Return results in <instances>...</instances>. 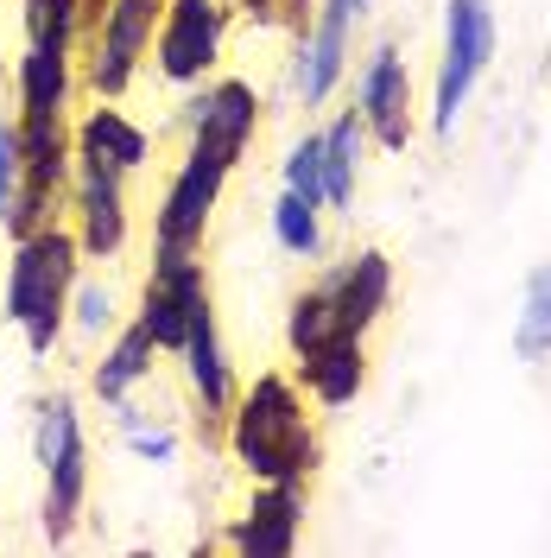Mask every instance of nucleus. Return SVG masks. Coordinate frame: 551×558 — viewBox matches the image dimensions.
Segmentation results:
<instances>
[{
  "label": "nucleus",
  "mask_w": 551,
  "mask_h": 558,
  "mask_svg": "<svg viewBox=\"0 0 551 558\" xmlns=\"http://www.w3.org/2000/svg\"><path fill=\"white\" fill-rule=\"evenodd\" d=\"M76 140H83V159H96V166H108V172H134V166H146V134H139L121 108H96Z\"/></svg>",
  "instance_id": "nucleus-17"
},
{
  "label": "nucleus",
  "mask_w": 551,
  "mask_h": 558,
  "mask_svg": "<svg viewBox=\"0 0 551 558\" xmlns=\"http://www.w3.org/2000/svg\"><path fill=\"white\" fill-rule=\"evenodd\" d=\"M323 286L336 292V312H343V324L362 337V330H375L380 317H387V305H393V260H387V254H375V247H362L343 274L323 279Z\"/></svg>",
  "instance_id": "nucleus-11"
},
{
  "label": "nucleus",
  "mask_w": 551,
  "mask_h": 558,
  "mask_svg": "<svg viewBox=\"0 0 551 558\" xmlns=\"http://www.w3.org/2000/svg\"><path fill=\"white\" fill-rule=\"evenodd\" d=\"M146 368H152V337L146 330H121V343L108 349V362L96 368V393L102 400H127V387L146 381Z\"/></svg>",
  "instance_id": "nucleus-20"
},
{
  "label": "nucleus",
  "mask_w": 551,
  "mask_h": 558,
  "mask_svg": "<svg viewBox=\"0 0 551 558\" xmlns=\"http://www.w3.org/2000/svg\"><path fill=\"white\" fill-rule=\"evenodd\" d=\"M222 51V0H172L159 38H152V58L172 83H197Z\"/></svg>",
  "instance_id": "nucleus-7"
},
{
  "label": "nucleus",
  "mask_w": 551,
  "mask_h": 558,
  "mask_svg": "<svg viewBox=\"0 0 551 558\" xmlns=\"http://www.w3.org/2000/svg\"><path fill=\"white\" fill-rule=\"evenodd\" d=\"M83 26V0H26V33L38 45H70Z\"/></svg>",
  "instance_id": "nucleus-23"
},
{
  "label": "nucleus",
  "mask_w": 551,
  "mask_h": 558,
  "mask_svg": "<svg viewBox=\"0 0 551 558\" xmlns=\"http://www.w3.org/2000/svg\"><path fill=\"white\" fill-rule=\"evenodd\" d=\"M254 121H260V102H254V83H242V76L216 83V89H204V96L191 102L197 140L216 146V153H229V159H242V146L254 140Z\"/></svg>",
  "instance_id": "nucleus-10"
},
{
  "label": "nucleus",
  "mask_w": 551,
  "mask_h": 558,
  "mask_svg": "<svg viewBox=\"0 0 551 558\" xmlns=\"http://www.w3.org/2000/svg\"><path fill=\"white\" fill-rule=\"evenodd\" d=\"M348 324L343 312H336V292L330 286H317V292H305L298 305H292V317H285V337H292V349L305 355V349H323L330 337H343Z\"/></svg>",
  "instance_id": "nucleus-21"
},
{
  "label": "nucleus",
  "mask_w": 551,
  "mask_h": 558,
  "mask_svg": "<svg viewBox=\"0 0 551 558\" xmlns=\"http://www.w3.org/2000/svg\"><path fill=\"white\" fill-rule=\"evenodd\" d=\"M159 20H166V0H108L102 7V38H96V64H89L102 96H121L134 83L139 58H152Z\"/></svg>",
  "instance_id": "nucleus-6"
},
{
  "label": "nucleus",
  "mask_w": 551,
  "mask_h": 558,
  "mask_svg": "<svg viewBox=\"0 0 551 558\" xmlns=\"http://www.w3.org/2000/svg\"><path fill=\"white\" fill-rule=\"evenodd\" d=\"M348 26H355V0H323L317 26H310L305 45H298V96H305L310 108L330 102V89L343 83V70H348Z\"/></svg>",
  "instance_id": "nucleus-9"
},
{
  "label": "nucleus",
  "mask_w": 551,
  "mask_h": 558,
  "mask_svg": "<svg viewBox=\"0 0 551 558\" xmlns=\"http://www.w3.org/2000/svg\"><path fill=\"white\" fill-rule=\"evenodd\" d=\"M64 96H70V45H38L26 51L20 64V102L26 114H64Z\"/></svg>",
  "instance_id": "nucleus-18"
},
{
  "label": "nucleus",
  "mask_w": 551,
  "mask_h": 558,
  "mask_svg": "<svg viewBox=\"0 0 551 558\" xmlns=\"http://www.w3.org/2000/svg\"><path fill=\"white\" fill-rule=\"evenodd\" d=\"M229 445H235V457L260 483H305V470L317 463V438L305 425L298 387L279 381V375H260L254 393L242 400V413H235Z\"/></svg>",
  "instance_id": "nucleus-1"
},
{
  "label": "nucleus",
  "mask_w": 551,
  "mask_h": 558,
  "mask_svg": "<svg viewBox=\"0 0 551 558\" xmlns=\"http://www.w3.org/2000/svg\"><path fill=\"white\" fill-rule=\"evenodd\" d=\"M514 349H519V362H551V260H539V267L526 274Z\"/></svg>",
  "instance_id": "nucleus-19"
},
{
  "label": "nucleus",
  "mask_w": 551,
  "mask_h": 558,
  "mask_svg": "<svg viewBox=\"0 0 551 558\" xmlns=\"http://www.w3.org/2000/svg\"><path fill=\"white\" fill-rule=\"evenodd\" d=\"M355 114L368 140H380L387 153H400L413 140V70L400 58V45H375L368 64H362V83H355Z\"/></svg>",
  "instance_id": "nucleus-5"
},
{
  "label": "nucleus",
  "mask_w": 551,
  "mask_h": 558,
  "mask_svg": "<svg viewBox=\"0 0 551 558\" xmlns=\"http://www.w3.org/2000/svg\"><path fill=\"white\" fill-rule=\"evenodd\" d=\"M494 64V7L488 0H444V58H438V96H431V134H450L469 89Z\"/></svg>",
  "instance_id": "nucleus-3"
},
{
  "label": "nucleus",
  "mask_w": 551,
  "mask_h": 558,
  "mask_svg": "<svg viewBox=\"0 0 551 558\" xmlns=\"http://www.w3.org/2000/svg\"><path fill=\"white\" fill-rule=\"evenodd\" d=\"M38 463L51 476V539H64L70 514L83 501V432H76V407L64 393L45 400V418H38Z\"/></svg>",
  "instance_id": "nucleus-8"
},
{
  "label": "nucleus",
  "mask_w": 551,
  "mask_h": 558,
  "mask_svg": "<svg viewBox=\"0 0 551 558\" xmlns=\"http://www.w3.org/2000/svg\"><path fill=\"white\" fill-rule=\"evenodd\" d=\"M177 355L191 362L197 400H204L209 413H229V407H235V375H229V355H222V343H216V317H209V305L191 317V337H184Z\"/></svg>",
  "instance_id": "nucleus-15"
},
{
  "label": "nucleus",
  "mask_w": 551,
  "mask_h": 558,
  "mask_svg": "<svg viewBox=\"0 0 551 558\" xmlns=\"http://www.w3.org/2000/svg\"><path fill=\"white\" fill-rule=\"evenodd\" d=\"M134 451L139 457H172V438H166V432H139L134 425Z\"/></svg>",
  "instance_id": "nucleus-28"
},
{
  "label": "nucleus",
  "mask_w": 551,
  "mask_h": 558,
  "mask_svg": "<svg viewBox=\"0 0 551 558\" xmlns=\"http://www.w3.org/2000/svg\"><path fill=\"white\" fill-rule=\"evenodd\" d=\"M229 153H216L204 140H191V159H184V172L172 178V191H166V209H159V247H184V254H197L204 242V222L216 197H222V178H229Z\"/></svg>",
  "instance_id": "nucleus-4"
},
{
  "label": "nucleus",
  "mask_w": 551,
  "mask_h": 558,
  "mask_svg": "<svg viewBox=\"0 0 551 558\" xmlns=\"http://www.w3.org/2000/svg\"><path fill=\"white\" fill-rule=\"evenodd\" d=\"M273 235H279V247H285V254H317V247H323V229H317V204H305V197H298V191H285V197H279L273 204Z\"/></svg>",
  "instance_id": "nucleus-22"
},
{
  "label": "nucleus",
  "mask_w": 551,
  "mask_h": 558,
  "mask_svg": "<svg viewBox=\"0 0 551 558\" xmlns=\"http://www.w3.org/2000/svg\"><path fill=\"white\" fill-rule=\"evenodd\" d=\"M310 0H247V13L254 20H267V26H279V20H305Z\"/></svg>",
  "instance_id": "nucleus-27"
},
{
  "label": "nucleus",
  "mask_w": 551,
  "mask_h": 558,
  "mask_svg": "<svg viewBox=\"0 0 551 558\" xmlns=\"http://www.w3.org/2000/svg\"><path fill=\"white\" fill-rule=\"evenodd\" d=\"M76 324L83 330H108L114 324V292L108 286H76Z\"/></svg>",
  "instance_id": "nucleus-26"
},
{
  "label": "nucleus",
  "mask_w": 551,
  "mask_h": 558,
  "mask_svg": "<svg viewBox=\"0 0 551 558\" xmlns=\"http://www.w3.org/2000/svg\"><path fill=\"white\" fill-rule=\"evenodd\" d=\"M362 7H375V0H355V13H362Z\"/></svg>",
  "instance_id": "nucleus-29"
},
{
  "label": "nucleus",
  "mask_w": 551,
  "mask_h": 558,
  "mask_svg": "<svg viewBox=\"0 0 551 558\" xmlns=\"http://www.w3.org/2000/svg\"><path fill=\"white\" fill-rule=\"evenodd\" d=\"M285 191H298L305 204L323 209V134L298 140V146L285 153Z\"/></svg>",
  "instance_id": "nucleus-24"
},
{
  "label": "nucleus",
  "mask_w": 551,
  "mask_h": 558,
  "mask_svg": "<svg viewBox=\"0 0 551 558\" xmlns=\"http://www.w3.org/2000/svg\"><path fill=\"white\" fill-rule=\"evenodd\" d=\"M368 381V355H362V337L343 330L330 337L323 349H305V387L323 400V407H348Z\"/></svg>",
  "instance_id": "nucleus-14"
},
{
  "label": "nucleus",
  "mask_w": 551,
  "mask_h": 558,
  "mask_svg": "<svg viewBox=\"0 0 551 558\" xmlns=\"http://www.w3.org/2000/svg\"><path fill=\"white\" fill-rule=\"evenodd\" d=\"M298 521H305V495L298 483H267L254 495V508H247V521L235 526V553H292V539H298Z\"/></svg>",
  "instance_id": "nucleus-12"
},
{
  "label": "nucleus",
  "mask_w": 551,
  "mask_h": 558,
  "mask_svg": "<svg viewBox=\"0 0 551 558\" xmlns=\"http://www.w3.org/2000/svg\"><path fill=\"white\" fill-rule=\"evenodd\" d=\"M362 146H368L362 114H336V121H330V134H323V204H330V209H348V204H355Z\"/></svg>",
  "instance_id": "nucleus-16"
},
{
  "label": "nucleus",
  "mask_w": 551,
  "mask_h": 558,
  "mask_svg": "<svg viewBox=\"0 0 551 558\" xmlns=\"http://www.w3.org/2000/svg\"><path fill=\"white\" fill-rule=\"evenodd\" d=\"M20 178H26V159H20V128H7L0 121V222H7V209L20 197Z\"/></svg>",
  "instance_id": "nucleus-25"
},
{
  "label": "nucleus",
  "mask_w": 551,
  "mask_h": 558,
  "mask_svg": "<svg viewBox=\"0 0 551 558\" xmlns=\"http://www.w3.org/2000/svg\"><path fill=\"white\" fill-rule=\"evenodd\" d=\"M76 209H83V235H76V247H89V254H114V247L127 242V209H121V172H108V166H96V159H83Z\"/></svg>",
  "instance_id": "nucleus-13"
},
{
  "label": "nucleus",
  "mask_w": 551,
  "mask_h": 558,
  "mask_svg": "<svg viewBox=\"0 0 551 558\" xmlns=\"http://www.w3.org/2000/svg\"><path fill=\"white\" fill-rule=\"evenodd\" d=\"M70 279H76V235L64 229H38L20 242L13 254V274H7V317L26 330V343L45 355L58 337V317H64Z\"/></svg>",
  "instance_id": "nucleus-2"
}]
</instances>
